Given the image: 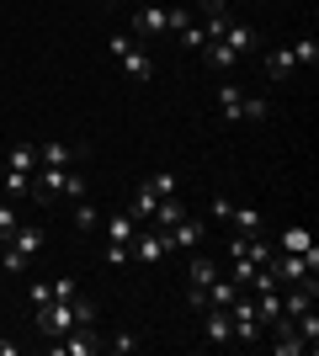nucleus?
<instances>
[{
  "label": "nucleus",
  "mask_w": 319,
  "mask_h": 356,
  "mask_svg": "<svg viewBox=\"0 0 319 356\" xmlns=\"http://www.w3.org/2000/svg\"><path fill=\"white\" fill-rule=\"evenodd\" d=\"M91 325H96V303L91 298H69V303L54 298V303L38 309V330H43L48 341H54V335H69V330H91Z\"/></svg>",
  "instance_id": "nucleus-1"
},
{
  "label": "nucleus",
  "mask_w": 319,
  "mask_h": 356,
  "mask_svg": "<svg viewBox=\"0 0 319 356\" xmlns=\"http://www.w3.org/2000/svg\"><path fill=\"white\" fill-rule=\"evenodd\" d=\"M0 250H6V255H0V266L11 271V277H22V271L38 261V250H43V229H38V223H22V229H16Z\"/></svg>",
  "instance_id": "nucleus-2"
},
{
  "label": "nucleus",
  "mask_w": 319,
  "mask_h": 356,
  "mask_svg": "<svg viewBox=\"0 0 319 356\" xmlns=\"http://www.w3.org/2000/svg\"><path fill=\"white\" fill-rule=\"evenodd\" d=\"M319 271V250L309 245L304 255H288V250H272V277H277V287H293V282H309Z\"/></svg>",
  "instance_id": "nucleus-3"
},
{
  "label": "nucleus",
  "mask_w": 319,
  "mask_h": 356,
  "mask_svg": "<svg viewBox=\"0 0 319 356\" xmlns=\"http://www.w3.org/2000/svg\"><path fill=\"white\" fill-rule=\"evenodd\" d=\"M218 112H224L229 122H261L266 118V102L245 96L240 86H218Z\"/></svg>",
  "instance_id": "nucleus-4"
},
{
  "label": "nucleus",
  "mask_w": 319,
  "mask_h": 356,
  "mask_svg": "<svg viewBox=\"0 0 319 356\" xmlns=\"http://www.w3.org/2000/svg\"><path fill=\"white\" fill-rule=\"evenodd\" d=\"M229 255H234V261H250V266H266V261H272V239L234 229V234H229Z\"/></svg>",
  "instance_id": "nucleus-5"
},
{
  "label": "nucleus",
  "mask_w": 319,
  "mask_h": 356,
  "mask_svg": "<svg viewBox=\"0 0 319 356\" xmlns=\"http://www.w3.org/2000/svg\"><path fill=\"white\" fill-rule=\"evenodd\" d=\"M229 325H234V341H261V314L245 293L229 303Z\"/></svg>",
  "instance_id": "nucleus-6"
},
{
  "label": "nucleus",
  "mask_w": 319,
  "mask_h": 356,
  "mask_svg": "<svg viewBox=\"0 0 319 356\" xmlns=\"http://www.w3.org/2000/svg\"><path fill=\"white\" fill-rule=\"evenodd\" d=\"M133 32H138V38H165V32H170V6H138Z\"/></svg>",
  "instance_id": "nucleus-7"
},
{
  "label": "nucleus",
  "mask_w": 319,
  "mask_h": 356,
  "mask_svg": "<svg viewBox=\"0 0 319 356\" xmlns=\"http://www.w3.org/2000/svg\"><path fill=\"white\" fill-rule=\"evenodd\" d=\"M48 351L54 356H96V335L91 330H69V335H54Z\"/></svg>",
  "instance_id": "nucleus-8"
},
{
  "label": "nucleus",
  "mask_w": 319,
  "mask_h": 356,
  "mask_svg": "<svg viewBox=\"0 0 319 356\" xmlns=\"http://www.w3.org/2000/svg\"><path fill=\"white\" fill-rule=\"evenodd\" d=\"M165 245H170V250H197V245H202V218L170 223V229H165Z\"/></svg>",
  "instance_id": "nucleus-9"
},
{
  "label": "nucleus",
  "mask_w": 319,
  "mask_h": 356,
  "mask_svg": "<svg viewBox=\"0 0 319 356\" xmlns=\"http://www.w3.org/2000/svg\"><path fill=\"white\" fill-rule=\"evenodd\" d=\"M208 314V319H202V335H208L213 346H229L234 341V325H229V309H218V303H213V309H202Z\"/></svg>",
  "instance_id": "nucleus-10"
},
{
  "label": "nucleus",
  "mask_w": 319,
  "mask_h": 356,
  "mask_svg": "<svg viewBox=\"0 0 319 356\" xmlns=\"http://www.w3.org/2000/svg\"><path fill=\"white\" fill-rule=\"evenodd\" d=\"M218 38H224V43L234 48V54H250V48L261 43V38H256V27H250V22H234V16L224 22V32H218Z\"/></svg>",
  "instance_id": "nucleus-11"
},
{
  "label": "nucleus",
  "mask_w": 319,
  "mask_h": 356,
  "mask_svg": "<svg viewBox=\"0 0 319 356\" xmlns=\"http://www.w3.org/2000/svg\"><path fill=\"white\" fill-rule=\"evenodd\" d=\"M229 223H234L240 234H266V213L250 208V202H234V208H229Z\"/></svg>",
  "instance_id": "nucleus-12"
},
{
  "label": "nucleus",
  "mask_w": 319,
  "mask_h": 356,
  "mask_svg": "<svg viewBox=\"0 0 319 356\" xmlns=\"http://www.w3.org/2000/svg\"><path fill=\"white\" fill-rule=\"evenodd\" d=\"M202 293H208V303H218V309H229V303H234V298H240L245 287L234 282V277H224V271H218V277H213V282L202 287Z\"/></svg>",
  "instance_id": "nucleus-13"
},
{
  "label": "nucleus",
  "mask_w": 319,
  "mask_h": 356,
  "mask_svg": "<svg viewBox=\"0 0 319 356\" xmlns=\"http://www.w3.org/2000/svg\"><path fill=\"white\" fill-rule=\"evenodd\" d=\"M75 154H80V149L75 144H59V138L38 144V165H59V170H64V165H75Z\"/></svg>",
  "instance_id": "nucleus-14"
},
{
  "label": "nucleus",
  "mask_w": 319,
  "mask_h": 356,
  "mask_svg": "<svg viewBox=\"0 0 319 356\" xmlns=\"http://www.w3.org/2000/svg\"><path fill=\"white\" fill-rule=\"evenodd\" d=\"M154 208H160V192H154L149 181H138V192H133V208H128V213H133V223H149V218H154Z\"/></svg>",
  "instance_id": "nucleus-15"
},
{
  "label": "nucleus",
  "mask_w": 319,
  "mask_h": 356,
  "mask_svg": "<svg viewBox=\"0 0 319 356\" xmlns=\"http://www.w3.org/2000/svg\"><path fill=\"white\" fill-rule=\"evenodd\" d=\"M293 70H298L293 48H272V54H266V74H272L277 86H282V80H293Z\"/></svg>",
  "instance_id": "nucleus-16"
},
{
  "label": "nucleus",
  "mask_w": 319,
  "mask_h": 356,
  "mask_svg": "<svg viewBox=\"0 0 319 356\" xmlns=\"http://www.w3.org/2000/svg\"><path fill=\"white\" fill-rule=\"evenodd\" d=\"M133 213H112V218H106V245H133Z\"/></svg>",
  "instance_id": "nucleus-17"
},
{
  "label": "nucleus",
  "mask_w": 319,
  "mask_h": 356,
  "mask_svg": "<svg viewBox=\"0 0 319 356\" xmlns=\"http://www.w3.org/2000/svg\"><path fill=\"white\" fill-rule=\"evenodd\" d=\"M202 59H208L213 70H224V74H229V70H234V64H240V54H234V48H229L224 38H213V43L202 48Z\"/></svg>",
  "instance_id": "nucleus-18"
},
{
  "label": "nucleus",
  "mask_w": 319,
  "mask_h": 356,
  "mask_svg": "<svg viewBox=\"0 0 319 356\" xmlns=\"http://www.w3.org/2000/svg\"><path fill=\"white\" fill-rule=\"evenodd\" d=\"M122 70H128V74H133V80H149V74H154V64H149V54H144V48H128V54H122Z\"/></svg>",
  "instance_id": "nucleus-19"
},
{
  "label": "nucleus",
  "mask_w": 319,
  "mask_h": 356,
  "mask_svg": "<svg viewBox=\"0 0 319 356\" xmlns=\"http://www.w3.org/2000/svg\"><path fill=\"white\" fill-rule=\"evenodd\" d=\"M186 218V208H181V202H176V197H160V208H154V229H170V223H181Z\"/></svg>",
  "instance_id": "nucleus-20"
},
{
  "label": "nucleus",
  "mask_w": 319,
  "mask_h": 356,
  "mask_svg": "<svg viewBox=\"0 0 319 356\" xmlns=\"http://www.w3.org/2000/svg\"><path fill=\"white\" fill-rule=\"evenodd\" d=\"M277 245H282L288 255H304L314 239H309V229H298V223H293V229H282V239H277Z\"/></svg>",
  "instance_id": "nucleus-21"
},
{
  "label": "nucleus",
  "mask_w": 319,
  "mask_h": 356,
  "mask_svg": "<svg viewBox=\"0 0 319 356\" xmlns=\"http://www.w3.org/2000/svg\"><path fill=\"white\" fill-rule=\"evenodd\" d=\"M6 170H27V176H32V170H38V144H16Z\"/></svg>",
  "instance_id": "nucleus-22"
},
{
  "label": "nucleus",
  "mask_w": 319,
  "mask_h": 356,
  "mask_svg": "<svg viewBox=\"0 0 319 356\" xmlns=\"http://www.w3.org/2000/svg\"><path fill=\"white\" fill-rule=\"evenodd\" d=\"M293 48V59H298V70H314L319 64V43L314 38H298V43H288Z\"/></svg>",
  "instance_id": "nucleus-23"
},
{
  "label": "nucleus",
  "mask_w": 319,
  "mask_h": 356,
  "mask_svg": "<svg viewBox=\"0 0 319 356\" xmlns=\"http://www.w3.org/2000/svg\"><path fill=\"white\" fill-rule=\"evenodd\" d=\"M176 38H181V48H192V54H202V48H208V32H202V22H186Z\"/></svg>",
  "instance_id": "nucleus-24"
},
{
  "label": "nucleus",
  "mask_w": 319,
  "mask_h": 356,
  "mask_svg": "<svg viewBox=\"0 0 319 356\" xmlns=\"http://www.w3.org/2000/svg\"><path fill=\"white\" fill-rule=\"evenodd\" d=\"M6 197H32V176L27 170H6Z\"/></svg>",
  "instance_id": "nucleus-25"
},
{
  "label": "nucleus",
  "mask_w": 319,
  "mask_h": 356,
  "mask_svg": "<svg viewBox=\"0 0 319 356\" xmlns=\"http://www.w3.org/2000/svg\"><path fill=\"white\" fill-rule=\"evenodd\" d=\"M213 277H218V266H213L208 255H197V261H192V287H208Z\"/></svg>",
  "instance_id": "nucleus-26"
},
{
  "label": "nucleus",
  "mask_w": 319,
  "mask_h": 356,
  "mask_svg": "<svg viewBox=\"0 0 319 356\" xmlns=\"http://www.w3.org/2000/svg\"><path fill=\"white\" fill-rule=\"evenodd\" d=\"M16 229H22V218H16V208H11V202H0V245H6V239H11Z\"/></svg>",
  "instance_id": "nucleus-27"
},
{
  "label": "nucleus",
  "mask_w": 319,
  "mask_h": 356,
  "mask_svg": "<svg viewBox=\"0 0 319 356\" xmlns=\"http://www.w3.org/2000/svg\"><path fill=\"white\" fill-rule=\"evenodd\" d=\"M96 223H101V213H96L91 202H80V208H75V229H80V234H91Z\"/></svg>",
  "instance_id": "nucleus-28"
},
{
  "label": "nucleus",
  "mask_w": 319,
  "mask_h": 356,
  "mask_svg": "<svg viewBox=\"0 0 319 356\" xmlns=\"http://www.w3.org/2000/svg\"><path fill=\"white\" fill-rule=\"evenodd\" d=\"M48 293L59 298V303H69V298H80V282L75 277H59V282H48Z\"/></svg>",
  "instance_id": "nucleus-29"
},
{
  "label": "nucleus",
  "mask_w": 319,
  "mask_h": 356,
  "mask_svg": "<svg viewBox=\"0 0 319 356\" xmlns=\"http://www.w3.org/2000/svg\"><path fill=\"white\" fill-rule=\"evenodd\" d=\"M64 197H69V202H85V176H80V170L64 176Z\"/></svg>",
  "instance_id": "nucleus-30"
},
{
  "label": "nucleus",
  "mask_w": 319,
  "mask_h": 356,
  "mask_svg": "<svg viewBox=\"0 0 319 356\" xmlns=\"http://www.w3.org/2000/svg\"><path fill=\"white\" fill-rule=\"evenodd\" d=\"M149 186H154L160 197H176V176H170V170H154V176H149Z\"/></svg>",
  "instance_id": "nucleus-31"
},
{
  "label": "nucleus",
  "mask_w": 319,
  "mask_h": 356,
  "mask_svg": "<svg viewBox=\"0 0 319 356\" xmlns=\"http://www.w3.org/2000/svg\"><path fill=\"white\" fill-rule=\"evenodd\" d=\"M101 261H106V266H122V261H133V250H128V245H106Z\"/></svg>",
  "instance_id": "nucleus-32"
},
{
  "label": "nucleus",
  "mask_w": 319,
  "mask_h": 356,
  "mask_svg": "<svg viewBox=\"0 0 319 356\" xmlns=\"http://www.w3.org/2000/svg\"><path fill=\"white\" fill-rule=\"evenodd\" d=\"M186 309L202 314V309H213V303H208V293H202V287H186Z\"/></svg>",
  "instance_id": "nucleus-33"
},
{
  "label": "nucleus",
  "mask_w": 319,
  "mask_h": 356,
  "mask_svg": "<svg viewBox=\"0 0 319 356\" xmlns=\"http://www.w3.org/2000/svg\"><path fill=\"white\" fill-rule=\"evenodd\" d=\"M27 298H32V309H43V303H54V293H48V282H32V287H27Z\"/></svg>",
  "instance_id": "nucleus-34"
},
{
  "label": "nucleus",
  "mask_w": 319,
  "mask_h": 356,
  "mask_svg": "<svg viewBox=\"0 0 319 356\" xmlns=\"http://www.w3.org/2000/svg\"><path fill=\"white\" fill-rule=\"evenodd\" d=\"M106 48H112V59H122V54L133 48V38H128V32H117V38H106Z\"/></svg>",
  "instance_id": "nucleus-35"
},
{
  "label": "nucleus",
  "mask_w": 319,
  "mask_h": 356,
  "mask_svg": "<svg viewBox=\"0 0 319 356\" xmlns=\"http://www.w3.org/2000/svg\"><path fill=\"white\" fill-rule=\"evenodd\" d=\"M186 22H192V11H186V6H170V32H181Z\"/></svg>",
  "instance_id": "nucleus-36"
},
{
  "label": "nucleus",
  "mask_w": 319,
  "mask_h": 356,
  "mask_svg": "<svg viewBox=\"0 0 319 356\" xmlns=\"http://www.w3.org/2000/svg\"><path fill=\"white\" fill-rule=\"evenodd\" d=\"M106 346H112V351H133L138 341H133V335H128V330H117V335H112V341H106Z\"/></svg>",
  "instance_id": "nucleus-37"
},
{
  "label": "nucleus",
  "mask_w": 319,
  "mask_h": 356,
  "mask_svg": "<svg viewBox=\"0 0 319 356\" xmlns=\"http://www.w3.org/2000/svg\"><path fill=\"white\" fill-rule=\"evenodd\" d=\"M202 11H229V0H197Z\"/></svg>",
  "instance_id": "nucleus-38"
}]
</instances>
